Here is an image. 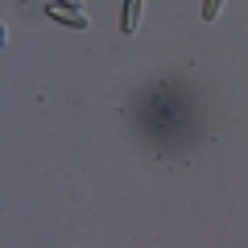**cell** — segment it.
<instances>
[{
    "label": "cell",
    "mask_w": 248,
    "mask_h": 248,
    "mask_svg": "<svg viewBox=\"0 0 248 248\" xmlns=\"http://www.w3.org/2000/svg\"><path fill=\"white\" fill-rule=\"evenodd\" d=\"M219 4H223V0H203V21H215V17H219Z\"/></svg>",
    "instance_id": "3957f363"
},
{
    "label": "cell",
    "mask_w": 248,
    "mask_h": 248,
    "mask_svg": "<svg viewBox=\"0 0 248 248\" xmlns=\"http://www.w3.org/2000/svg\"><path fill=\"white\" fill-rule=\"evenodd\" d=\"M50 17L54 21H66L71 29H87V17H83V13H66V4H58V0L50 4Z\"/></svg>",
    "instance_id": "7a4b0ae2"
},
{
    "label": "cell",
    "mask_w": 248,
    "mask_h": 248,
    "mask_svg": "<svg viewBox=\"0 0 248 248\" xmlns=\"http://www.w3.org/2000/svg\"><path fill=\"white\" fill-rule=\"evenodd\" d=\"M141 0H124V17H120V33H137L141 29Z\"/></svg>",
    "instance_id": "6da1fadb"
},
{
    "label": "cell",
    "mask_w": 248,
    "mask_h": 248,
    "mask_svg": "<svg viewBox=\"0 0 248 248\" xmlns=\"http://www.w3.org/2000/svg\"><path fill=\"white\" fill-rule=\"evenodd\" d=\"M58 4H66V9H83V0H58Z\"/></svg>",
    "instance_id": "277c9868"
}]
</instances>
